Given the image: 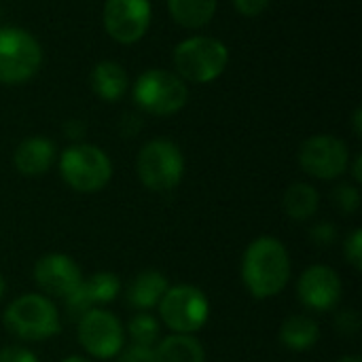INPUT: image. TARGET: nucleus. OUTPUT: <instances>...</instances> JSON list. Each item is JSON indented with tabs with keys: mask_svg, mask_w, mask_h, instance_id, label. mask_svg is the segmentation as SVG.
Here are the masks:
<instances>
[{
	"mask_svg": "<svg viewBox=\"0 0 362 362\" xmlns=\"http://www.w3.org/2000/svg\"><path fill=\"white\" fill-rule=\"evenodd\" d=\"M291 280V255L274 235H261L248 244L242 257V282L255 299L280 295Z\"/></svg>",
	"mask_w": 362,
	"mask_h": 362,
	"instance_id": "nucleus-1",
	"label": "nucleus"
},
{
	"mask_svg": "<svg viewBox=\"0 0 362 362\" xmlns=\"http://www.w3.org/2000/svg\"><path fill=\"white\" fill-rule=\"evenodd\" d=\"M172 62L174 72L185 83H212L227 70L229 49L214 36L197 34L180 40L174 47Z\"/></svg>",
	"mask_w": 362,
	"mask_h": 362,
	"instance_id": "nucleus-2",
	"label": "nucleus"
},
{
	"mask_svg": "<svg viewBox=\"0 0 362 362\" xmlns=\"http://www.w3.org/2000/svg\"><path fill=\"white\" fill-rule=\"evenodd\" d=\"M11 335L21 341H45L59 333V312L51 297L28 293L13 299L2 316Z\"/></svg>",
	"mask_w": 362,
	"mask_h": 362,
	"instance_id": "nucleus-3",
	"label": "nucleus"
},
{
	"mask_svg": "<svg viewBox=\"0 0 362 362\" xmlns=\"http://www.w3.org/2000/svg\"><path fill=\"white\" fill-rule=\"evenodd\" d=\"M59 174L76 193H98L112 178V161L100 146L74 142L59 155Z\"/></svg>",
	"mask_w": 362,
	"mask_h": 362,
	"instance_id": "nucleus-4",
	"label": "nucleus"
},
{
	"mask_svg": "<svg viewBox=\"0 0 362 362\" xmlns=\"http://www.w3.org/2000/svg\"><path fill=\"white\" fill-rule=\"evenodd\" d=\"M136 174L148 191L168 193L185 176V155L174 140L153 138L138 151Z\"/></svg>",
	"mask_w": 362,
	"mask_h": 362,
	"instance_id": "nucleus-5",
	"label": "nucleus"
},
{
	"mask_svg": "<svg viewBox=\"0 0 362 362\" xmlns=\"http://www.w3.org/2000/svg\"><path fill=\"white\" fill-rule=\"evenodd\" d=\"M189 100L187 83L172 70L151 68L144 70L134 83L136 106L155 117H170L185 108Z\"/></svg>",
	"mask_w": 362,
	"mask_h": 362,
	"instance_id": "nucleus-6",
	"label": "nucleus"
},
{
	"mask_svg": "<svg viewBox=\"0 0 362 362\" xmlns=\"http://www.w3.org/2000/svg\"><path fill=\"white\" fill-rule=\"evenodd\" d=\"M42 66V47L23 28H0V83L21 85L36 76Z\"/></svg>",
	"mask_w": 362,
	"mask_h": 362,
	"instance_id": "nucleus-7",
	"label": "nucleus"
},
{
	"mask_svg": "<svg viewBox=\"0 0 362 362\" xmlns=\"http://www.w3.org/2000/svg\"><path fill=\"white\" fill-rule=\"evenodd\" d=\"M157 308L161 322L172 333L182 335H195L210 318V301L206 293L193 284L170 286Z\"/></svg>",
	"mask_w": 362,
	"mask_h": 362,
	"instance_id": "nucleus-8",
	"label": "nucleus"
},
{
	"mask_svg": "<svg viewBox=\"0 0 362 362\" xmlns=\"http://www.w3.org/2000/svg\"><path fill=\"white\" fill-rule=\"evenodd\" d=\"M76 322L78 344L89 356L100 361L119 356L125 346V329L112 312L104 308H93Z\"/></svg>",
	"mask_w": 362,
	"mask_h": 362,
	"instance_id": "nucleus-9",
	"label": "nucleus"
},
{
	"mask_svg": "<svg viewBox=\"0 0 362 362\" xmlns=\"http://www.w3.org/2000/svg\"><path fill=\"white\" fill-rule=\"evenodd\" d=\"M297 159L305 174L318 180H335L350 168V148L333 134H316L301 142Z\"/></svg>",
	"mask_w": 362,
	"mask_h": 362,
	"instance_id": "nucleus-10",
	"label": "nucleus"
},
{
	"mask_svg": "<svg viewBox=\"0 0 362 362\" xmlns=\"http://www.w3.org/2000/svg\"><path fill=\"white\" fill-rule=\"evenodd\" d=\"M153 19L151 0H106L104 2V30L121 45H134L148 32Z\"/></svg>",
	"mask_w": 362,
	"mask_h": 362,
	"instance_id": "nucleus-11",
	"label": "nucleus"
},
{
	"mask_svg": "<svg viewBox=\"0 0 362 362\" xmlns=\"http://www.w3.org/2000/svg\"><path fill=\"white\" fill-rule=\"evenodd\" d=\"M297 295L305 310L325 314L341 303L344 284L339 274L329 265H312L297 280Z\"/></svg>",
	"mask_w": 362,
	"mask_h": 362,
	"instance_id": "nucleus-12",
	"label": "nucleus"
},
{
	"mask_svg": "<svg viewBox=\"0 0 362 362\" xmlns=\"http://www.w3.org/2000/svg\"><path fill=\"white\" fill-rule=\"evenodd\" d=\"M34 282L47 297L66 299L83 282L81 267L76 261L62 252L45 255L34 265Z\"/></svg>",
	"mask_w": 362,
	"mask_h": 362,
	"instance_id": "nucleus-13",
	"label": "nucleus"
},
{
	"mask_svg": "<svg viewBox=\"0 0 362 362\" xmlns=\"http://www.w3.org/2000/svg\"><path fill=\"white\" fill-rule=\"evenodd\" d=\"M121 293V280L112 272H98L91 278L83 280L78 288H74L64 301L70 318H81L93 308H102L112 303Z\"/></svg>",
	"mask_w": 362,
	"mask_h": 362,
	"instance_id": "nucleus-14",
	"label": "nucleus"
},
{
	"mask_svg": "<svg viewBox=\"0 0 362 362\" xmlns=\"http://www.w3.org/2000/svg\"><path fill=\"white\" fill-rule=\"evenodd\" d=\"M55 157H57V151H55L53 140L45 136H30L17 144L13 153V163L21 176L36 178L51 170V165L55 163Z\"/></svg>",
	"mask_w": 362,
	"mask_h": 362,
	"instance_id": "nucleus-15",
	"label": "nucleus"
},
{
	"mask_svg": "<svg viewBox=\"0 0 362 362\" xmlns=\"http://www.w3.org/2000/svg\"><path fill=\"white\" fill-rule=\"evenodd\" d=\"M170 288L168 278L161 272L155 269H146L140 272L125 288V299L127 305L138 310V312H148L155 310L161 301V297L165 295V291Z\"/></svg>",
	"mask_w": 362,
	"mask_h": 362,
	"instance_id": "nucleus-16",
	"label": "nucleus"
},
{
	"mask_svg": "<svg viewBox=\"0 0 362 362\" xmlns=\"http://www.w3.org/2000/svg\"><path fill=\"white\" fill-rule=\"evenodd\" d=\"M91 91L104 102H117L125 95L129 87V76L125 68L115 59H102L93 66L89 74Z\"/></svg>",
	"mask_w": 362,
	"mask_h": 362,
	"instance_id": "nucleus-17",
	"label": "nucleus"
},
{
	"mask_svg": "<svg viewBox=\"0 0 362 362\" xmlns=\"http://www.w3.org/2000/svg\"><path fill=\"white\" fill-rule=\"evenodd\" d=\"M318 322L308 314H293L280 327V341L291 352H308L318 344Z\"/></svg>",
	"mask_w": 362,
	"mask_h": 362,
	"instance_id": "nucleus-18",
	"label": "nucleus"
},
{
	"mask_svg": "<svg viewBox=\"0 0 362 362\" xmlns=\"http://www.w3.org/2000/svg\"><path fill=\"white\" fill-rule=\"evenodd\" d=\"M155 362H206V352L195 335L172 333L157 341Z\"/></svg>",
	"mask_w": 362,
	"mask_h": 362,
	"instance_id": "nucleus-19",
	"label": "nucleus"
},
{
	"mask_svg": "<svg viewBox=\"0 0 362 362\" xmlns=\"http://www.w3.org/2000/svg\"><path fill=\"white\" fill-rule=\"evenodd\" d=\"M218 0H168V11L172 19L187 28L199 30L214 19Z\"/></svg>",
	"mask_w": 362,
	"mask_h": 362,
	"instance_id": "nucleus-20",
	"label": "nucleus"
},
{
	"mask_svg": "<svg viewBox=\"0 0 362 362\" xmlns=\"http://www.w3.org/2000/svg\"><path fill=\"white\" fill-rule=\"evenodd\" d=\"M318 206H320V195L308 182H295L284 191L282 208L286 216L293 221H310L318 212Z\"/></svg>",
	"mask_w": 362,
	"mask_h": 362,
	"instance_id": "nucleus-21",
	"label": "nucleus"
},
{
	"mask_svg": "<svg viewBox=\"0 0 362 362\" xmlns=\"http://www.w3.org/2000/svg\"><path fill=\"white\" fill-rule=\"evenodd\" d=\"M127 335L129 341L136 346L155 348L157 341L161 339V322L148 312H138L127 325Z\"/></svg>",
	"mask_w": 362,
	"mask_h": 362,
	"instance_id": "nucleus-22",
	"label": "nucleus"
},
{
	"mask_svg": "<svg viewBox=\"0 0 362 362\" xmlns=\"http://www.w3.org/2000/svg\"><path fill=\"white\" fill-rule=\"evenodd\" d=\"M333 204L344 214H354L361 208V191L356 185L341 182L333 189Z\"/></svg>",
	"mask_w": 362,
	"mask_h": 362,
	"instance_id": "nucleus-23",
	"label": "nucleus"
},
{
	"mask_svg": "<svg viewBox=\"0 0 362 362\" xmlns=\"http://www.w3.org/2000/svg\"><path fill=\"white\" fill-rule=\"evenodd\" d=\"M310 240L320 248H331L337 242V227L333 223H327V221L316 223L310 229Z\"/></svg>",
	"mask_w": 362,
	"mask_h": 362,
	"instance_id": "nucleus-24",
	"label": "nucleus"
},
{
	"mask_svg": "<svg viewBox=\"0 0 362 362\" xmlns=\"http://www.w3.org/2000/svg\"><path fill=\"white\" fill-rule=\"evenodd\" d=\"M344 255L348 259V263L354 267V269H361L362 267V231L361 229H354L348 240H346V246H344Z\"/></svg>",
	"mask_w": 362,
	"mask_h": 362,
	"instance_id": "nucleus-25",
	"label": "nucleus"
},
{
	"mask_svg": "<svg viewBox=\"0 0 362 362\" xmlns=\"http://www.w3.org/2000/svg\"><path fill=\"white\" fill-rule=\"evenodd\" d=\"M335 327L341 335H354L358 333L361 329V314L352 308L348 310H341L337 316H335Z\"/></svg>",
	"mask_w": 362,
	"mask_h": 362,
	"instance_id": "nucleus-26",
	"label": "nucleus"
},
{
	"mask_svg": "<svg viewBox=\"0 0 362 362\" xmlns=\"http://www.w3.org/2000/svg\"><path fill=\"white\" fill-rule=\"evenodd\" d=\"M119 362H155V348H144V346H123L119 352Z\"/></svg>",
	"mask_w": 362,
	"mask_h": 362,
	"instance_id": "nucleus-27",
	"label": "nucleus"
},
{
	"mask_svg": "<svg viewBox=\"0 0 362 362\" xmlns=\"http://www.w3.org/2000/svg\"><path fill=\"white\" fill-rule=\"evenodd\" d=\"M0 362H38V356L23 346H6L0 350Z\"/></svg>",
	"mask_w": 362,
	"mask_h": 362,
	"instance_id": "nucleus-28",
	"label": "nucleus"
},
{
	"mask_svg": "<svg viewBox=\"0 0 362 362\" xmlns=\"http://www.w3.org/2000/svg\"><path fill=\"white\" fill-rule=\"evenodd\" d=\"M233 6L244 17H259L269 6V0H233Z\"/></svg>",
	"mask_w": 362,
	"mask_h": 362,
	"instance_id": "nucleus-29",
	"label": "nucleus"
},
{
	"mask_svg": "<svg viewBox=\"0 0 362 362\" xmlns=\"http://www.w3.org/2000/svg\"><path fill=\"white\" fill-rule=\"evenodd\" d=\"M83 134H85V125H83V121H78V119L68 121V125H66V136H68V138L78 140V138H83Z\"/></svg>",
	"mask_w": 362,
	"mask_h": 362,
	"instance_id": "nucleus-30",
	"label": "nucleus"
},
{
	"mask_svg": "<svg viewBox=\"0 0 362 362\" xmlns=\"http://www.w3.org/2000/svg\"><path fill=\"white\" fill-rule=\"evenodd\" d=\"M362 155L354 157V165H352V176H354V182H362Z\"/></svg>",
	"mask_w": 362,
	"mask_h": 362,
	"instance_id": "nucleus-31",
	"label": "nucleus"
},
{
	"mask_svg": "<svg viewBox=\"0 0 362 362\" xmlns=\"http://www.w3.org/2000/svg\"><path fill=\"white\" fill-rule=\"evenodd\" d=\"M352 119H354V134H356V136H361L362 134V110L361 108H356V110H354V115H352Z\"/></svg>",
	"mask_w": 362,
	"mask_h": 362,
	"instance_id": "nucleus-32",
	"label": "nucleus"
},
{
	"mask_svg": "<svg viewBox=\"0 0 362 362\" xmlns=\"http://www.w3.org/2000/svg\"><path fill=\"white\" fill-rule=\"evenodd\" d=\"M62 362H91L89 358H85V356H68V358H64Z\"/></svg>",
	"mask_w": 362,
	"mask_h": 362,
	"instance_id": "nucleus-33",
	"label": "nucleus"
},
{
	"mask_svg": "<svg viewBox=\"0 0 362 362\" xmlns=\"http://www.w3.org/2000/svg\"><path fill=\"white\" fill-rule=\"evenodd\" d=\"M4 293H6V280H4V276L0 274V301H2V297H4Z\"/></svg>",
	"mask_w": 362,
	"mask_h": 362,
	"instance_id": "nucleus-34",
	"label": "nucleus"
},
{
	"mask_svg": "<svg viewBox=\"0 0 362 362\" xmlns=\"http://www.w3.org/2000/svg\"><path fill=\"white\" fill-rule=\"evenodd\" d=\"M337 362H362L361 356H341Z\"/></svg>",
	"mask_w": 362,
	"mask_h": 362,
	"instance_id": "nucleus-35",
	"label": "nucleus"
}]
</instances>
